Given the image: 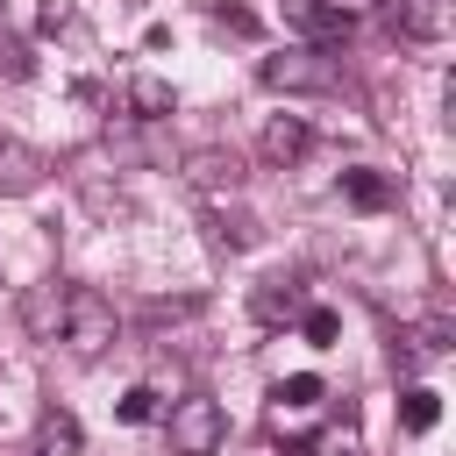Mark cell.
<instances>
[{"label":"cell","instance_id":"3957f363","mask_svg":"<svg viewBox=\"0 0 456 456\" xmlns=\"http://www.w3.org/2000/svg\"><path fill=\"white\" fill-rule=\"evenodd\" d=\"M256 78H264L271 93H335V86H342V64L321 57V50H285V57H264Z\"/></svg>","mask_w":456,"mask_h":456},{"label":"cell","instance_id":"277c9868","mask_svg":"<svg viewBox=\"0 0 456 456\" xmlns=\"http://www.w3.org/2000/svg\"><path fill=\"white\" fill-rule=\"evenodd\" d=\"M456 349V321L449 314H428V321H413V328H399L392 335V363L413 378L420 363H435V356H449Z\"/></svg>","mask_w":456,"mask_h":456},{"label":"cell","instance_id":"9c48e42d","mask_svg":"<svg viewBox=\"0 0 456 456\" xmlns=\"http://www.w3.org/2000/svg\"><path fill=\"white\" fill-rule=\"evenodd\" d=\"M64 292H71V285H57V278L21 292V328H28L36 342H57V335H64Z\"/></svg>","mask_w":456,"mask_h":456},{"label":"cell","instance_id":"e0dca14e","mask_svg":"<svg viewBox=\"0 0 456 456\" xmlns=\"http://www.w3.org/2000/svg\"><path fill=\"white\" fill-rule=\"evenodd\" d=\"M278 399H285V406H321V399H328V385H321L314 370H292V378L278 385Z\"/></svg>","mask_w":456,"mask_h":456},{"label":"cell","instance_id":"5bb4252c","mask_svg":"<svg viewBox=\"0 0 456 456\" xmlns=\"http://www.w3.org/2000/svg\"><path fill=\"white\" fill-rule=\"evenodd\" d=\"M36 456H78V420H71L64 406L43 413V428H36Z\"/></svg>","mask_w":456,"mask_h":456},{"label":"cell","instance_id":"ffe728a7","mask_svg":"<svg viewBox=\"0 0 456 456\" xmlns=\"http://www.w3.org/2000/svg\"><path fill=\"white\" fill-rule=\"evenodd\" d=\"M0 71H7V78H28V71H36V64H28V43H0Z\"/></svg>","mask_w":456,"mask_h":456},{"label":"cell","instance_id":"7a4b0ae2","mask_svg":"<svg viewBox=\"0 0 456 456\" xmlns=\"http://www.w3.org/2000/svg\"><path fill=\"white\" fill-rule=\"evenodd\" d=\"M221 442H228V413H221V399L192 392V399L171 406V456H221Z\"/></svg>","mask_w":456,"mask_h":456},{"label":"cell","instance_id":"8992f818","mask_svg":"<svg viewBox=\"0 0 456 456\" xmlns=\"http://www.w3.org/2000/svg\"><path fill=\"white\" fill-rule=\"evenodd\" d=\"M249 314H256L264 328H292V321L306 314V285H299V278H264V285L249 292Z\"/></svg>","mask_w":456,"mask_h":456},{"label":"cell","instance_id":"8fae6325","mask_svg":"<svg viewBox=\"0 0 456 456\" xmlns=\"http://www.w3.org/2000/svg\"><path fill=\"white\" fill-rule=\"evenodd\" d=\"M392 28L413 43H442L449 36V0H392Z\"/></svg>","mask_w":456,"mask_h":456},{"label":"cell","instance_id":"6da1fadb","mask_svg":"<svg viewBox=\"0 0 456 456\" xmlns=\"http://www.w3.org/2000/svg\"><path fill=\"white\" fill-rule=\"evenodd\" d=\"M114 335H121L114 306H107L93 285H71V292H64V335H57V342H64L71 356H86V363H93V356H107V349H114Z\"/></svg>","mask_w":456,"mask_h":456},{"label":"cell","instance_id":"52a82bcc","mask_svg":"<svg viewBox=\"0 0 456 456\" xmlns=\"http://www.w3.org/2000/svg\"><path fill=\"white\" fill-rule=\"evenodd\" d=\"M43 178H50V157L28 150V142H14V135H0V192L21 200V192H36Z\"/></svg>","mask_w":456,"mask_h":456},{"label":"cell","instance_id":"9a60e30c","mask_svg":"<svg viewBox=\"0 0 456 456\" xmlns=\"http://www.w3.org/2000/svg\"><path fill=\"white\" fill-rule=\"evenodd\" d=\"M128 107H135L142 121H164V114L178 107V93H171L164 78H135V86H128Z\"/></svg>","mask_w":456,"mask_h":456},{"label":"cell","instance_id":"4fadbf2b","mask_svg":"<svg viewBox=\"0 0 456 456\" xmlns=\"http://www.w3.org/2000/svg\"><path fill=\"white\" fill-rule=\"evenodd\" d=\"M435 420H442V392H435V385H406V392H399V428H406V435H428Z\"/></svg>","mask_w":456,"mask_h":456},{"label":"cell","instance_id":"ba28073f","mask_svg":"<svg viewBox=\"0 0 456 456\" xmlns=\"http://www.w3.org/2000/svg\"><path fill=\"white\" fill-rule=\"evenodd\" d=\"M306 142H314V128H306L299 114H271V121H264V135H256V157L285 171V164H299V157H306Z\"/></svg>","mask_w":456,"mask_h":456},{"label":"cell","instance_id":"ac0fdd59","mask_svg":"<svg viewBox=\"0 0 456 456\" xmlns=\"http://www.w3.org/2000/svg\"><path fill=\"white\" fill-rule=\"evenodd\" d=\"M121 420H128V428L157 420V392H150V385H128V392H121Z\"/></svg>","mask_w":456,"mask_h":456},{"label":"cell","instance_id":"2e32d148","mask_svg":"<svg viewBox=\"0 0 456 456\" xmlns=\"http://www.w3.org/2000/svg\"><path fill=\"white\" fill-rule=\"evenodd\" d=\"M299 335H306L314 349H335V335H342V314H335V306H306V314H299Z\"/></svg>","mask_w":456,"mask_h":456},{"label":"cell","instance_id":"7c38bea8","mask_svg":"<svg viewBox=\"0 0 456 456\" xmlns=\"http://www.w3.org/2000/svg\"><path fill=\"white\" fill-rule=\"evenodd\" d=\"M342 200L363 207V214H378V207L399 200V178H392V171H370V164H349V171H342Z\"/></svg>","mask_w":456,"mask_h":456},{"label":"cell","instance_id":"d6986e66","mask_svg":"<svg viewBox=\"0 0 456 456\" xmlns=\"http://www.w3.org/2000/svg\"><path fill=\"white\" fill-rule=\"evenodd\" d=\"M214 28H228V36H256V14H249V7H214Z\"/></svg>","mask_w":456,"mask_h":456},{"label":"cell","instance_id":"30bf717a","mask_svg":"<svg viewBox=\"0 0 456 456\" xmlns=\"http://www.w3.org/2000/svg\"><path fill=\"white\" fill-rule=\"evenodd\" d=\"M185 185H200V192H235V185H242V157H235V150H192V157H185Z\"/></svg>","mask_w":456,"mask_h":456},{"label":"cell","instance_id":"5b68a950","mask_svg":"<svg viewBox=\"0 0 456 456\" xmlns=\"http://www.w3.org/2000/svg\"><path fill=\"white\" fill-rule=\"evenodd\" d=\"M278 14H285V28L306 36V50H328V43L349 36V7L342 0H278Z\"/></svg>","mask_w":456,"mask_h":456}]
</instances>
